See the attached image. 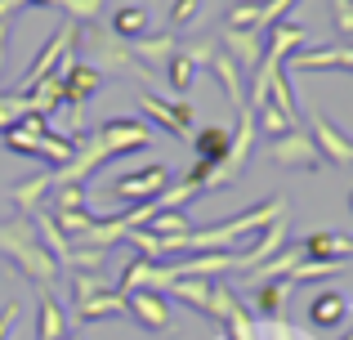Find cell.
I'll use <instances>...</instances> for the list:
<instances>
[{
  "mask_svg": "<svg viewBox=\"0 0 353 340\" xmlns=\"http://www.w3.org/2000/svg\"><path fill=\"white\" fill-rule=\"evenodd\" d=\"M0 255H9V264H14L23 278H32L36 287H59V278H63V264L50 255V246L36 237V228H32V219L27 215H14V219H5L0 224Z\"/></svg>",
  "mask_w": 353,
  "mask_h": 340,
  "instance_id": "cell-1",
  "label": "cell"
},
{
  "mask_svg": "<svg viewBox=\"0 0 353 340\" xmlns=\"http://www.w3.org/2000/svg\"><path fill=\"white\" fill-rule=\"evenodd\" d=\"M286 215V201L282 197H268L259 201L255 210H241L237 219H224V224L215 228H192L188 237H183V251H201V246H210V251H224V246H233L241 233H255V228H268L273 219Z\"/></svg>",
  "mask_w": 353,
  "mask_h": 340,
  "instance_id": "cell-2",
  "label": "cell"
},
{
  "mask_svg": "<svg viewBox=\"0 0 353 340\" xmlns=\"http://www.w3.org/2000/svg\"><path fill=\"white\" fill-rule=\"evenodd\" d=\"M85 36V54H90V68H99L108 77H139V81H148V72L134 63V54H130V41H121L117 32H81Z\"/></svg>",
  "mask_w": 353,
  "mask_h": 340,
  "instance_id": "cell-3",
  "label": "cell"
},
{
  "mask_svg": "<svg viewBox=\"0 0 353 340\" xmlns=\"http://www.w3.org/2000/svg\"><path fill=\"white\" fill-rule=\"evenodd\" d=\"M170 188V170L165 166H148V170H130V174H121V179H112V192L121 201H157L161 192Z\"/></svg>",
  "mask_w": 353,
  "mask_h": 340,
  "instance_id": "cell-4",
  "label": "cell"
},
{
  "mask_svg": "<svg viewBox=\"0 0 353 340\" xmlns=\"http://www.w3.org/2000/svg\"><path fill=\"white\" fill-rule=\"evenodd\" d=\"M273 161L282 170H318L322 166V152H318V143H313V134L286 130L282 139H273Z\"/></svg>",
  "mask_w": 353,
  "mask_h": 340,
  "instance_id": "cell-5",
  "label": "cell"
},
{
  "mask_svg": "<svg viewBox=\"0 0 353 340\" xmlns=\"http://www.w3.org/2000/svg\"><path fill=\"white\" fill-rule=\"evenodd\" d=\"M139 108H143L165 134H192V103H183V99L174 103V99H161V94H152V90H143V94H139Z\"/></svg>",
  "mask_w": 353,
  "mask_h": 340,
  "instance_id": "cell-6",
  "label": "cell"
},
{
  "mask_svg": "<svg viewBox=\"0 0 353 340\" xmlns=\"http://www.w3.org/2000/svg\"><path fill=\"white\" fill-rule=\"evenodd\" d=\"M309 134H313V143H318L322 161H331V166H353V139L345 130H336L322 112L309 117Z\"/></svg>",
  "mask_w": 353,
  "mask_h": 340,
  "instance_id": "cell-7",
  "label": "cell"
},
{
  "mask_svg": "<svg viewBox=\"0 0 353 340\" xmlns=\"http://www.w3.org/2000/svg\"><path fill=\"white\" fill-rule=\"evenodd\" d=\"M125 318L143 323L148 332H165V327L174 323V314H170L161 291H125Z\"/></svg>",
  "mask_w": 353,
  "mask_h": 340,
  "instance_id": "cell-8",
  "label": "cell"
},
{
  "mask_svg": "<svg viewBox=\"0 0 353 340\" xmlns=\"http://www.w3.org/2000/svg\"><path fill=\"white\" fill-rule=\"evenodd\" d=\"M219 54H228V59L250 77V72L264 63V32H233V27H224V36H219Z\"/></svg>",
  "mask_w": 353,
  "mask_h": 340,
  "instance_id": "cell-9",
  "label": "cell"
},
{
  "mask_svg": "<svg viewBox=\"0 0 353 340\" xmlns=\"http://www.w3.org/2000/svg\"><path fill=\"white\" fill-rule=\"evenodd\" d=\"M94 134L117 152V157H125V152H143V148H148V139H152V134H148V126H143V121H130V117L103 121Z\"/></svg>",
  "mask_w": 353,
  "mask_h": 340,
  "instance_id": "cell-10",
  "label": "cell"
},
{
  "mask_svg": "<svg viewBox=\"0 0 353 340\" xmlns=\"http://www.w3.org/2000/svg\"><path fill=\"white\" fill-rule=\"evenodd\" d=\"M174 50H179L174 32H161V36H139V41H130V54H134V63H139L143 72H165V63L174 59Z\"/></svg>",
  "mask_w": 353,
  "mask_h": 340,
  "instance_id": "cell-11",
  "label": "cell"
},
{
  "mask_svg": "<svg viewBox=\"0 0 353 340\" xmlns=\"http://www.w3.org/2000/svg\"><path fill=\"white\" fill-rule=\"evenodd\" d=\"M215 287H219V282H210V278H174L170 282L174 300L192 305L201 318H210V323H215Z\"/></svg>",
  "mask_w": 353,
  "mask_h": 340,
  "instance_id": "cell-12",
  "label": "cell"
},
{
  "mask_svg": "<svg viewBox=\"0 0 353 340\" xmlns=\"http://www.w3.org/2000/svg\"><path fill=\"white\" fill-rule=\"evenodd\" d=\"M72 336V323H68V309L41 291V305H36V340H68Z\"/></svg>",
  "mask_w": 353,
  "mask_h": 340,
  "instance_id": "cell-13",
  "label": "cell"
},
{
  "mask_svg": "<svg viewBox=\"0 0 353 340\" xmlns=\"http://www.w3.org/2000/svg\"><path fill=\"white\" fill-rule=\"evenodd\" d=\"M228 148H233V130H224V126H201V130H192V152H197V161L224 166Z\"/></svg>",
  "mask_w": 353,
  "mask_h": 340,
  "instance_id": "cell-14",
  "label": "cell"
},
{
  "mask_svg": "<svg viewBox=\"0 0 353 340\" xmlns=\"http://www.w3.org/2000/svg\"><path fill=\"white\" fill-rule=\"evenodd\" d=\"M300 246L309 260H340V264L353 260V237H345V233H309Z\"/></svg>",
  "mask_w": 353,
  "mask_h": 340,
  "instance_id": "cell-15",
  "label": "cell"
},
{
  "mask_svg": "<svg viewBox=\"0 0 353 340\" xmlns=\"http://www.w3.org/2000/svg\"><path fill=\"white\" fill-rule=\"evenodd\" d=\"M345 318H349V296H345V291H318V296L309 300V323L340 327Z\"/></svg>",
  "mask_w": 353,
  "mask_h": 340,
  "instance_id": "cell-16",
  "label": "cell"
},
{
  "mask_svg": "<svg viewBox=\"0 0 353 340\" xmlns=\"http://www.w3.org/2000/svg\"><path fill=\"white\" fill-rule=\"evenodd\" d=\"M210 72H215V81L224 86L228 103H233V108H246V72H241L228 54H215V59H210Z\"/></svg>",
  "mask_w": 353,
  "mask_h": 340,
  "instance_id": "cell-17",
  "label": "cell"
},
{
  "mask_svg": "<svg viewBox=\"0 0 353 340\" xmlns=\"http://www.w3.org/2000/svg\"><path fill=\"white\" fill-rule=\"evenodd\" d=\"M300 72H327V68H345L353 72V45H331V50H304L295 59Z\"/></svg>",
  "mask_w": 353,
  "mask_h": 340,
  "instance_id": "cell-18",
  "label": "cell"
},
{
  "mask_svg": "<svg viewBox=\"0 0 353 340\" xmlns=\"http://www.w3.org/2000/svg\"><path fill=\"white\" fill-rule=\"evenodd\" d=\"M77 314V323H94V318H125V296L112 287V291H99L94 300H85V305L72 309Z\"/></svg>",
  "mask_w": 353,
  "mask_h": 340,
  "instance_id": "cell-19",
  "label": "cell"
},
{
  "mask_svg": "<svg viewBox=\"0 0 353 340\" xmlns=\"http://www.w3.org/2000/svg\"><path fill=\"white\" fill-rule=\"evenodd\" d=\"M32 228H36V237H41V242L50 246V255H54V260H63V255L72 251V242H68V233L59 228L54 210H32Z\"/></svg>",
  "mask_w": 353,
  "mask_h": 340,
  "instance_id": "cell-20",
  "label": "cell"
},
{
  "mask_svg": "<svg viewBox=\"0 0 353 340\" xmlns=\"http://www.w3.org/2000/svg\"><path fill=\"white\" fill-rule=\"evenodd\" d=\"M286 242V215L282 219H273V224L264 228V237L255 242V251H246V255H237V269H250V264H264V260H273V251Z\"/></svg>",
  "mask_w": 353,
  "mask_h": 340,
  "instance_id": "cell-21",
  "label": "cell"
},
{
  "mask_svg": "<svg viewBox=\"0 0 353 340\" xmlns=\"http://www.w3.org/2000/svg\"><path fill=\"white\" fill-rule=\"evenodd\" d=\"M295 121H300V117H295V112H286L282 103H273V99L255 108V126L268 134V139H282L286 130H295Z\"/></svg>",
  "mask_w": 353,
  "mask_h": 340,
  "instance_id": "cell-22",
  "label": "cell"
},
{
  "mask_svg": "<svg viewBox=\"0 0 353 340\" xmlns=\"http://www.w3.org/2000/svg\"><path fill=\"white\" fill-rule=\"evenodd\" d=\"M54 188V170H45V174H36V179H23V183H14V206H18V215H32L36 210V201L45 197V192Z\"/></svg>",
  "mask_w": 353,
  "mask_h": 340,
  "instance_id": "cell-23",
  "label": "cell"
},
{
  "mask_svg": "<svg viewBox=\"0 0 353 340\" xmlns=\"http://www.w3.org/2000/svg\"><path fill=\"white\" fill-rule=\"evenodd\" d=\"M112 32L121 41H139V36H148V9L143 5H121L112 14Z\"/></svg>",
  "mask_w": 353,
  "mask_h": 340,
  "instance_id": "cell-24",
  "label": "cell"
},
{
  "mask_svg": "<svg viewBox=\"0 0 353 340\" xmlns=\"http://www.w3.org/2000/svg\"><path fill=\"white\" fill-rule=\"evenodd\" d=\"M143 228H148V233H157V237H188L192 233V219L183 215V210H165V215L157 210Z\"/></svg>",
  "mask_w": 353,
  "mask_h": 340,
  "instance_id": "cell-25",
  "label": "cell"
},
{
  "mask_svg": "<svg viewBox=\"0 0 353 340\" xmlns=\"http://www.w3.org/2000/svg\"><path fill=\"white\" fill-rule=\"evenodd\" d=\"M72 278V296H77V305H85V300H94L99 291H112L117 282H108L103 278V269H94V273H68Z\"/></svg>",
  "mask_w": 353,
  "mask_h": 340,
  "instance_id": "cell-26",
  "label": "cell"
},
{
  "mask_svg": "<svg viewBox=\"0 0 353 340\" xmlns=\"http://www.w3.org/2000/svg\"><path fill=\"white\" fill-rule=\"evenodd\" d=\"M300 260H309V255H304V246H291V251L286 255H273V260H264V269L255 273V282H273V278H291V269Z\"/></svg>",
  "mask_w": 353,
  "mask_h": 340,
  "instance_id": "cell-27",
  "label": "cell"
},
{
  "mask_svg": "<svg viewBox=\"0 0 353 340\" xmlns=\"http://www.w3.org/2000/svg\"><path fill=\"white\" fill-rule=\"evenodd\" d=\"M192 81H197V63H188L179 50H174V59L165 63V86H170V94H183Z\"/></svg>",
  "mask_w": 353,
  "mask_h": 340,
  "instance_id": "cell-28",
  "label": "cell"
},
{
  "mask_svg": "<svg viewBox=\"0 0 353 340\" xmlns=\"http://www.w3.org/2000/svg\"><path fill=\"white\" fill-rule=\"evenodd\" d=\"M286 296H291V282H264V291H259V314L264 318H282V305H286Z\"/></svg>",
  "mask_w": 353,
  "mask_h": 340,
  "instance_id": "cell-29",
  "label": "cell"
},
{
  "mask_svg": "<svg viewBox=\"0 0 353 340\" xmlns=\"http://www.w3.org/2000/svg\"><path fill=\"white\" fill-rule=\"evenodd\" d=\"M224 27H233V32H259V0H246V5H228Z\"/></svg>",
  "mask_w": 353,
  "mask_h": 340,
  "instance_id": "cell-30",
  "label": "cell"
},
{
  "mask_svg": "<svg viewBox=\"0 0 353 340\" xmlns=\"http://www.w3.org/2000/svg\"><path fill=\"white\" fill-rule=\"evenodd\" d=\"M27 112H32V103H27L23 94H5V99H0V134H5V130H14V126L23 121Z\"/></svg>",
  "mask_w": 353,
  "mask_h": 340,
  "instance_id": "cell-31",
  "label": "cell"
},
{
  "mask_svg": "<svg viewBox=\"0 0 353 340\" xmlns=\"http://www.w3.org/2000/svg\"><path fill=\"white\" fill-rule=\"evenodd\" d=\"M63 5V14L72 18V23H81V27H90L99 14H103V0H59Z\"/></svg>",
  "mask_w": 353,
  "mask_h": 340,
  "instance_id": "cell-32",
  "label": "cell"
},
{
  "mask_svg": "<svg viewBox=\"0 0 353 340\" xmlns=\"http://www.w3.org/2000/svg\"><path fill=\"white\" fill-rule=\"evenodd\" d=\"M179 54H183L188 63H197V68H210V59L219 54V45H215V41H206V36H197V41L179 45Z\"/></svg>",
  "mask_w": 353,
  "mask_h": 340,
  "instance_id": "cell-33",
  "label": "cell"
},
{
  "mask_svg": "<svg viewBox=\"0 0 353 340\" xmlns=\"http://www.w3.org/2000/svg\"><path fill=\"white\" fill-rule=\"evenodd\" d=\"M54 210H85V188L81 183H54Z\"/></svg>",
  "mask_w": 353,
  "mask_h": 340,
  "instance_id": "cell-34",
  "label": "cell"
},
{
  "mask_svg": "<svg viewBox=\"0 0 353 340\" xmlns=\"http://www.w3.org/2000/svg\"><path fill=\"white\" fill-rule=\"evenodd\" d=\"M197 14H201V0H174L170 5V27L174 32H179V27H192Z\"/></svg>",
  "mask_w": 353,
  "mask_h": 340,
  "instance_id": "cell-35",
  "label": "cell"
},
{
  "mask_svg": "<svg viewBox=\"0 0 353 340\" xmlns=\"http://www.w3.org/2000/svg\"><path fill=\"white\" fill-rule=\"evenodd\" d=\"M291 5H295V0H259V32H268L273 23H282Z\"/></svg>",
  "mask_w": 353,
  "mask_h": 340,
  "instance_id": "cell-36",
  "label": "cell"
},
{
  "mask_svg": "<svg viewBox=\"0 0 353 340\" xmlns=\"http://www.w3.org/2000/svg\"><path fill=\"white\" fill-rule=\"evenodd\" d=\"M14 318H18V305L9 300V305L0 309V340H9V332H14Z\"/></svg>",
  "mask_w": 353,
  "mask_h": 340,
  "instance_id": "cell-37",
  "label": "cell"
},
{
  "mask_svg": "<svg viewBox=\"0 0 353 340\" xmlns=\"http://www.w3.org/2000/svg\"><path fill=\"white\" fill-rule=\"evenodd\" d=\"M23 5H36V9H45V5H59V0H23Z\"/></svg>",
  "mask_w": 353,
  "mask_h": 340,
  "instance_id": "cell-38",
  "label": "cell"
},
{
  "mask_svg": "<svg viewBox=\"0 0 353 340\" xmlns=\"http://www.w3.org/2000/svg\"><path fill=\"white\" fill-rule=\"evenodd\" d=\"M349 210H353V192H349Z\"/></svg>",
  "mask_w": 353,
  "mask_h": 340,
  "instance_id": "cell-39",
  "label": "cell"
}]
</instances>
